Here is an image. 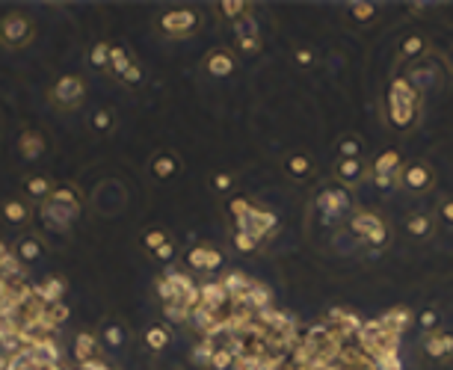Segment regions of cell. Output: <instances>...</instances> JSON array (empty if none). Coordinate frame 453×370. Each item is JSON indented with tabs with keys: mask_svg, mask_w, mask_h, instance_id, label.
<instances>
[{
	"mask_svg": "<svg viewBox=\"0 0 453 370\" xmlns=\"http://www.w3.org/2000/svg\"><path fill=\"white\" fill-rule=\"evenodd\" d=\"M33 38V24L24 12H9L0 18V42L6 48H24Z\"/></svg>",
	"mask_w": 453,
	"mask_h": 370,
	"instance_id": "obj_1",
	"label": "cell"
},
{
	"mask_svg": "<svg viewBox=\"0 0 453 370\" xmlns=\"http://www.w3.org/2000/svg\"><path fill=\"white\" fill-rule=\"evenodd\" d=\"M83 95H86V83H83V77H77V74H66L51 86V101L63 110L77 107L83 101Z\"/></svg>",
	"mask_w": 453,
	"mask_h": 370,
	"instance_id": "obj_2",
	"label": "cell"
},
{
	"mask_svg": "<svg viewBox=\"0 0 453 370\" xmlns=\"http://www.w3.org/2000/svg\"><path fill=\"white\" fill-rule=\"evenodd\" d=\"M350 231L356 237L373 243V246H382L388 240V228L380 217H373V213H356V217L350 220Z\"/></svg>",
	"mask_w": 453,
	"mask_h": 370,
	"instance_id": "obj_3",
	"label": "cell"
},
{
	"mask_svg": "<svg viewBox=\"0 0 453 370\" xmlns=\"http://www.w3.org/2000/svg\"><path fill=\"white\" fill-rule=\"evenodd\" d=\"M275 225H279V220H275V213H270V210H264V207H255V205H252V210L246 213V220H240V222H238V228L249 231V235H252L255 240L270 237L273 231H275Z\"/></svg>",
	"mask_w": 453,
	"mask_h": 370,
	"instance_id": "obj_4",
	"label": "cell"
},
{
	"mask_svg": "<svg viewBox=\"0 0 453 370\" xmlns=\"http://www.w3.org/2000/svg\"><path fill=\"white\" fill-rule=\"evenodd\" d=\"M161 27L166 36H193L195 27H199V15L193 9H169L161 18Z\"/></svg>",
	"mask_w": 453,
	"mask_h": 370,
	"instance_id": "obj_5",
	"label": "cell"
},
{
	"mask_svg": "<svg viewBox=\"0 0 453 370\" xmlns=\"http://www.w3.org/2000/svg\"><path fill=\"white\" fill-rule=\"evenodd\" d=\"M317 207L323 210V222H335L341 217V213L350 210V196L344 190H323L320 196H317Z\"/></svg>",
	"mask_w": 453,
	"mask_h": 370,
	"instance_id": "obj_6",
	"label": "cell"
},
{
	"mask_svg": "<svg viewBox=\"0 0 453 370\" xmlns=\"http://www.w3.org/2000/svg\"><path fill=\"white\" fill-rule=\"evenodd\" d=\"M187 264H190L193 269H220V267H223V252L213 249V246L199 243V246H193V249L187 252Z\"/></svg>",
	"mask_w": 453,
	"mask_h": 370,
	"instance_id": "obj_7",
	"label": "cell"
},
{
	"mask_svg": "<svg viewBox=\"0 0 453 370\" xmlns=\"http://www.w3.org/2000/svg\"><path fill=\"white\" fill-rule=\"evenodd\" d=\"M199 305H202L205 311H210V314H220V311H225V305H228L225 287H223L220 282L202 284V287H199Z\"/></svg>",
	"mask_w": 453,
	"mask_h": 370,
	"instance_id": "obj_8",
	"label": "cell"
},
{
	"mask_svg": "<svg viewBox=\"0 0 453 370\" xmlns=\"http://www.w3.org/2000/svg\"><path fill=\"white\" fill-rule=\"evenodd\" d=\"M400 181H403V187L421 192V190H427L432 184V172L424 163H409V166L400 169Z\"/></svg>",
	"mask_w": 453,
	"mask_h": 370,
	"instance_id": "obj_9",
	"label": "cell"
},
{
	"mask_svg": "<svg viewBox=\"0 0 453 370\" xmlns=\"http://www.w3.org/2000/svg\"><path fill=\"white\" fill-rule=\"evenodd\" d=\"M33 294L42 305H56L63 302V294H66V282L56 279V276H48L42 284H33Z\"/></svg>",
	"mask_w": 453,
	"mask_h": 370,
	"instance_id": "obj_10",
	"label": "cell"
},
{
	"mask_svg": "<svg viewBox=\"0 0 453 370\" xmlns=\"http://www.w3.org/2000/svg\"><path fill=\"white\" fill-rule=\"evenodd\" d=\"M18 151H21V158H27V160H39L45 154V136L33 128L21 130V136H18Z\"/></svg>",
	"mask_w": 453,
	"mask_h": 370,
	"instance_id": "obj_11",
	"label": "cell"
},
{
	"mask_svg": "<svg viewBox=\"0 0 453 370\" xmlns=\"http://www.w3.org/2000/svg\"><path fill=\"white\" fill-rule=\"evenodd\" d=\"M205 71H208L210 77H228V74L234 71V56H231V51H223V48L210 51V56L205 60Z\"/></svg>",
	"mask_w": 453,
	"mask_h": 370,
	"instance_id": "obj_12",
	"label": "cell"
},
{
	"mask_svg": "<svg viewBox=\"0 0 453 370\" xmlns=\"http://www.w3.org/2000/svg\"><path fill=\"white\" fill-rule=\"evenodd\" d=\"M424 349L429 359H447V356H453V335L450 332H429L424 341Z\"/></svg>",
	"mask_w": 453,
	"mask_h": 370,
	"instance_id": "obj_13",
	"label": "cell"
},
{
	"mask_svg": "<svg viewBox=\"0 0 453 370\" xmlns=\"http://www.w3.org/2000/svg\"><path fill=\"white\" fill-rule=\"evenodd\" d=\"M98 346H101V341H98L95 335H89V332H81V335L74 338V346H71L74 361H77V364L92 361V359L98 356Z\"/></svg>",
	"mask_w": 453,
	"mask_h": 370,
	"instance_id": "obj_14",
	"label": "cell"
},
{
	"mask_svg": "<svg viewBox=\"0 0 453 370\" xmlns=\"http://www.w3.org/2000/svg\"><path fill=\"white\" fill-rule=\"evenodd\" d=\"M151 172H154V178H161V181L172 178V175L178 172V158H175V154H169V151L154 154V158H151Z\"/></svg>",
	"mask_w": 453,
	"mask_h": 370,
	"instance_id": "obj_15",
	"label": "cell"
},
{
	"mask_svg": "<svg viewBox=\"0 0 453 370\" xmlns=\"http://www.w3.org/2000/svg\"><path fill=\"white\" fill-rule=\"evenodd\" d=\"M0 213H4V220L9 225H24L30 220V207L21 199H6L4 205H0Z\"/></svg>",
	"mask_w": 453,
	"mask_h": 370,
	"instance_id": "obj_16",
	"label": "cell"
},
{
	"mask_svg": "<svg viewBox=\"0 0 453 370\" xmlns=\"http://www.w3.org/2000/svg\"><path fill=\"white\" fill-rule=\"evenodd\" d=\"M335 175H338V181H344L347 187L352 184H359L362 181V175H365V163L362 160H338V166H335Z\"/></svg>",
	"mask_w": 453,
	"mask_h": 370,
	"instance_id": "obj_17",
	"label": "cell"
},
{
	"mask_svg": "<svg viewBox=\"0 0 453 370\" xmlns=\"http://www.w3.org/2000/svg\"><path fill=\"white\" fill-rule=\"evenodd\" d=\"M39 255H42V243H39V237H24L21 243H15V258L24 267L39 261Z\"/></svg>",
	"mask_w": 453,
	"mask_h": 370,
	"instance_id": "obj_18",
	"label": "cell"
},
{
	"mask_svg": "<svg viewBox=\"0 0 453 370\" xmlns=\"http://www.w3.org/2000/svg\"><path fill=\"white\" fill-rule=\"evenodd\" d=\"M24 190H27V196H33L36 202H45L54 192V184L45 178V175H30V178L24 181Z\"/></svg>",
	"mask_w": 453,
	"mask_h": 370,
	"instance_id": "obj_19",
	"label": "cell"
},
{
	"mask_svg": "<svg viewBox=\"0 0 453 370\" xmlns=\"http://www.w3.org/2000/svg\"><path fill=\"white\" fill-rule=\"evenodd\" d=\"M125 329L119 326V323H104V329H101V335H98V341H101L107 349H122L125 346Z\"/></svg>",
	"mask_w": 453,
	"mask_h": 370,
	"instance_id": "obj_20",
	"label": "cell"
},
{
	"mask_svg": "<svg viewBox=\"0 0 453 370\" xmlns=\"http://www.w3.org/2000/svg\"><path fill=\"white\" fill-rule=\"evenodd\" d=\"M238 45H240L246 53H255V51L261 48V42H258V33H255V24L249 21V18H246V21H240V24H238Z\"/></svg>",
	"mask_w": 453,
	"mask_h": 370,
	"instance_id": "obj_21",
	"label": "cell"
},
{
	"mask_svg": "<svg viewBox=\"0 0 453 370\" xmlns=\"http://www.w3.org/2000/svg\"><path fill=\"white\" fill-rule=\"evenodd\" d=\"M406 231L412 237H429L432 220L427 217V213H409V217H406Z\"/></svg>",
	"mask_w": 453,
	"mask_h": 370,
	"instance_id": "obj_22",
	"label": "cell"
},
{
	"mask_svg": "<svg viewBox=\"0 0 453 370\" xmlns=\"http://www.w3.org/2000/svg\"><path fill=\"white\" fill-rule=\"evenodd\" d=\"M382 320H385V329H391V332L403 335V329L412 323V314H409L406 308H394V311H385Z\"/></svg>",
	"mask_w": 453,
	"mask_h": 370,
	"instance_id": "obj_23",
	"label": "cell"
},
{
	"mask_svg": "<svg viewBox=\"0 0 453 370\" xmlns=\"http://www.w3.org/2000/svg\"><path fill=\"white\" fill-rule=\"evenodd\" d=\"M131 63H133V60L128 56V51H125V48L110 45V66H107V68H110L116 77H122V74L131 68Z\"/></svg>",
	"mask_w": 453,
	"mask_h": 370,
	"instance_id": "obj_24",
	"label": "cell"
},
{
	"mask_svg": "<svg viewBox=\"0 0 453 370\" xmlns=\"http://www.w3.org/2000/svg\"><path fill=\"white\" fill-rule=\"evenodd\" d=\"M285 169L290 178H305V175L311 172V160L305 158V154H290V158L285 160Z\"/></svg>",
	"mask_w": 453,
	"mask_h": 370,
	"instance_id": "obj_25",
	"label": "cell"
},
{
	"mask_svg": "<svg viewBox=\"0 0 453 370\" xmlns=\"http://www.w3.org/2000/svg\"><path fill=\"white\" fill-rule=\"evenodd\" d=\"M400 166V154L394 151V148H388V151H382L380 158H377V163H373V172H380V175H394V169Z\"/></svg>",
	"mask_w": 453,
	"mask_h": 370,
	"instance_id": "obj_26",
	"label": "cell"
},
{
	"mask_svg": "<svg viewBox=\"0 0 453 370\" xmlns=\"http://www.w3.org/2000/svg\"><path fill=\"white\" fill-rule=\"evenodd\" d=\"M143 341H146V346H148V349H154V353H157V349H166V344H169V332H166L163 326H148Z\"/></svg>",
	"mask_w": 453,
	"mask_h": 370,
	"instance_id": "obj_27",
	"label": "cell"
},
{
	"mask_svg": "<svg viewBox=\"0 0 453 370\" xmlns=\"http://www.w3.org/2000/svg\"><path fill=\"white\" fill-rule=\"evenodd\" d=\"M234 361H238V356H234L228 346H216L208 364H210L213 370H231V367H234Z\"/></svg>",
	"mask_w": 453,
	"mask_h": 370,
	"instance_id": "obj_28",
	"label": "cell"
},
{
	"mask_svg": "<svg viewBox=\"0 0 453 370\" xmlns=\"http://www.w3.org/2000/svg\"><path fill=\"white\" fill-rule=\"evenodd\" d=\"M89 125H92V130H95V133H110V130L116 128V115H113L110 110H95Z\"/></svg>",
	"mask_w": 453,
	"mask_h": 370,
	"instance_id": "obj_29",
	"label": "cell"
},
{
	"mask_svg": "<svg viewBox=\"0 0 453 370\" xmlns=\"http://www.w3.org/2000/svg\"><path fill=\"white\" fill-rule=\"evenodd\" d=\"M169 243V237H166V231L163 228H148L146 235H143V246H146V252L148 255H154L161 246H166Z\"/></svg>",
	"mask_w": 453,
	"mask_h": 370,
	"instance_id": "obj_30",
	"label": "cell"
},
{
	"mask_svg": "<svg viewBox=\"0 0 453 370\" xmlns=\"http://www.w3.org/2000/svg\"><path fill=\"white\" fill-rule=\"evenodd\" d=\"M220 12L231 21H238V18H249V4H240V0H231V4H220Z\"/></svg>",
	"mask_w": 453,
	"mask_h": 370,
	"instance_id": "obj_31",
	"label": "cell"
},
{
	"mask_svg": "<svg viewBox=\"0 0 453 370\" xmlns=\"http://www.w3.org/2000/svg\"><path fill=\"white\" fill-rule=\"evenodd\" d=\"M89 60H92L95 68H107L110 66V45L107 42H98L92 48V53H89Z\"/></svg>",
	"mask_w": 453,
	"mask_h": 370,
	"instance_id": "obj_32",
	"label": "cell"
},
{
	"mask_svg": "<svg viewBox=\"0 0 453 370\" xmlns=\"http://www.w3.org/2000/svg\"><path fill=\"white\" fill-rule=\"evenodd\" d=\"M421 51H424V38H421V36L412 33V36L403 38V45H400V53H403V56H418Z\"/></svg>",
	"mask_w": 453,
	"mask_h": 370,
	"instance_id": "obj_33",
	"label": "cell"
},
{
	"mask_svg": "<svg viewBox=\"0 0 453 370\" xmlns=\"http://www.w3.org/2000/svg\"><path fill=\"white\" fill-rule=\"evenodd\" d=\"M255 246H258V240H255L249 231L238 228V235H234V249L238 252H255Z\"/></svg>",
	"mask_w": 453,
	"mask_h": 370,
	"instance_id": "obj_34",
	"label": "cell"
},
{
	"mask_svg": "<svg viewBox=\"0 0 453 370\" xmlns=\"http://www.w3.org/2000/svg\"><path fill=\"white\" fill-rule=\"evenodd\" d=\"M359 151H362V143H359V140H352V136L341 140V158H344V160H359Z\"/></svg>",
	"mask_w": 453,
	"mask_h": 370,
	"instance_id": "obj_35",
	"label": "cell"
},
{
	"mask_svg": "<svg viewBox=\"0 0 453 370\" xmlns=\"http://www.w3.org/2000/svg\"><path fill=\"white\" fill-rule=\"evenodd\" d=\"M350 15L356 18V21H362V24H365V21H370V18L377 15V9H373L370 4H350Z\"/></svg>",
	"mask_w": 453,
	"mask_h": 370,
	"instance_id": "obj_36",
	"label": "cell"
},
{
	"mask_svg": "<svg viewBox=\"0 0 453 370\" xmlns=\"http://www.w3.org/2000/svg\"><path fill=\"white\" fill-rule=\"evenodd\" d=\"M418 326H421V329H427V332H432V329L439 326V314H436L432 308L421 311V314H418Z\"/></svg>",
	"mask_w": 453,
	"mask_h": 370,
	"instance_id": "obj_37",
	"label": "cell"
},
{
	"mask_svg": "<svg viewBox=\"0 0 453 370\" xmlns=\"http://www.w3.org/2000/svg\"><path fill=\"white\" fill-rule=\"evenodd\" d=\"M151 258H154L157 264H172V261H175V243L169 240L166 246H161V249H157V252H154V255H151Z\"/></svg>",
	"mask_w": 453,
	"mask_h": 370,
	"instance_id": "obj_38",
	"label": "cell"
},
{
	"mask_svg": "<svg viewBox=\"0 0 453 370\" xmlns=\"http://www.w3.org/2000/svg\"><path fill=\"white\" fill-rule=\"evenodd\" d=\"M119 81L122 83H128V86H136V83H143V68L140 66H136V63H131V68L119 77Z\"/></svg>",
	"mask_w": 453,
	"mask_h": 370,
	"instance_id": "obj_39",
	"label": "cell"
},
{
	"mask_svg": "<svg viewBox=\"0 0 453 370\" xmlns=\"http://www.w3.org/2000/svg\"><path fill=\"white\" fill-rule=\"evenodd\" d=\"M439 220H444L447 225H453V196L439 205Z\"/></svg>",
	"mask_w": 453,
	"mask_h": 370,
	"instance_id": "obj_40",
	"label": "cell"
},
{
	"mask_svg": "<svg viewBox=\"0 0 453 370\" xmlns=\"http://www.w3.org/2000/svg\"><path fill=\"white\" fill-rule=\"evenodd\" d=\"M213 187L220 190V192L231 190V175H228V172H216V175H213Z\"/></svg>",
	"mask_w": 453,
	"mask_h": 370,
	"instance_id": "obj_41",
	"label": "cell"
},
{
	"mask_svg": "<svg viewBox=\"0 0 453 370\" xmlns=\"http://www.w3.org/2000/svg\"><path fill=\"white\" fill-rule=\"evenodd\" d=\"M297 63H300V66H311V63H314V53H311L308 48L297 51Z\"/></svg>",
	"mask_w": 453,
	"mask_h": 370,
	"instance_id": "obj_42",
	"label": "cell"
},
{
	"mask_svg": "<svg viewBox=\"0 0 453 370\" xmlns=\"http://www.w3.org/2000/svg\"><path fill=\"white\" fill-rule=\"evenodd\" d=\"M373 181H377V187H391V184H394V175H380V172H373Z\"/></svg>",
	"mask_w": 453,
	"mask_h": 370,
	"instance_id": "obj_43",
	"label": "cell"
},
{
	"mask_svg": "<svg viewBox=\"0 0 453 370\" xmlns=\"http://www.w3.org/2000/svg\"><path fill=\"white\" fill-rule=\"evenodd\" d=\"M9 364H12L9 353H0V370H9Z\"/></svg>",
	"mask_w": 453,
	"mask_h": 370,
	"instance_id": "obj_44",
	"label": "cell"
}]
</instances>
